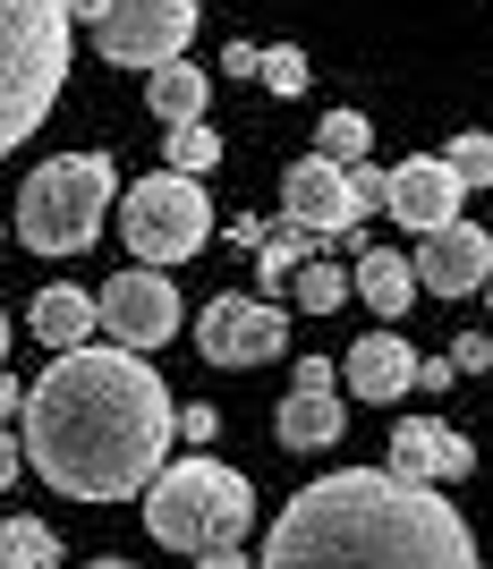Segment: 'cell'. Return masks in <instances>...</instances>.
<instances>
[{
  "instance_id": "14",
  "label": "cell",
  "mask_w": 493,
  "mask_h": 569,
  "mask_svg": "<svg viewBox=\"0 0 493 569\" xmlns=\"http://www.w3.org/2000/svg\"><path fill=\"white\" fill-rule=\"evenodd\" d=\"M332 375H349V400L392 408L400 391H408V375H417V349H408L400 332H366L349 357H341V366H332Z\"/></svg>"
},
{
  "instance_id": "28",
  "label": "cell",
  "mask_w": 493,
  "mask_h": 569,
  "mask_svg": "<svg viewBox=\"0 0 493 569\" xmlns=\"http://www.w3.org/2000/svg\"><path fill=\"white\" fill-rule=\"evenodd\" d=\"M443 366H451V375H485V366H493V340H485V332H460Z\"/></svg>"
},
{
  "instance_id": "21",
  "label": "cell",
  "mask_w": 493,
  "mask_h": 569,
  "mask_svg": "<svg viewBox=\"0 0 493 569\" xmlns=\"http://www.w3.org/2000/svg\"><path fill=\"white\" fill-rule=\"evenodd\" d=\"M315 153H324V162H366V153H375V119L366 111H324L315 119Z\"/></svg>"
},
{
  "instance_id": "13",
  "label": "cell",
  "mask_w": 493,
  "mask_h": 569,
  "mask_svg": "<svg viewBox=\"0 0 493 569\" xmlns=\"http://www.w3.org/2000/svg\"><path fill=\"white\" fill-rule=\"evenodd\" d=\"M282 196H289V221H298V230H315V238H357L349 188H341V162H324V153H298Z\"/></svg>"
},
{
  "instance_id": "16",
  "label": "cell",
  "mask_w": 493,
  "mask_h": 569,
  "mask_svg": "<svg viewBox=\"0 0 493 569\" xmlns=\"http://www.w3.org/2000/svg\"><path fill=\"white\" fill-rule=\"evenodd\" d=\"M349 298H366L383 323H392V315H408V307H417V272H408V256H392V247H366V256H357Z\"/></svg>"
},
{
  "instance_id": "23",
  "label": "cell",
  "mask_w": 493,
  "mask_h": 569,
  "mask_svg": "<svg viewBox=\"0 0 493 569\" xmlns=\"http://www.w3.org/2000/svg\"><path fill=\"white\" fill-rule=\"evenodd\" d=\"M434 162L451 170V188L469 196V188H485V179H493V137H485V128H460V137H451Z\"/></svg>"
},
{
  "instance_id": "20",
  "label": "cell",
  "mask_w": 493,
  "mask_h": 569,
  "mask_svg": "<svg viewBox=\"0 0 493 569\" xmlns=\"http://www.w3.org/2000/svg\"><path fill=\"white\" fill-rule=\"evenodd\" d=\"M0 569H60V536L43 519H0Z\"/></svg>"
},
{
  "instance_id": "11",
  "label": "cell",
  "mask_w": 493,
  "mask_h": 569,
  "mask_svg": "<svg viewBox=\"0 0 493 569\" xmlns=\"http://www.w3.org/2000/svg\"><path fill=\"white\" fill-rule=\"evenodd\" d=\"M476 468V442L451 433L443 417H408L392 426V476H417V485H460Z\"/></svg>"
},
{
  "instance_id": "7",
  "label": "cell",
  "mask_w": 493,
  "mask_h": 569,
  "mask_svg": "<svg viewBox=\"0 0 493 569\" xmlns=\"http://www.w3.org/2000/svg\"><path fill=\"white\" fill-rule=\"evenodd\" d=\"M95 43H102V60H119V69L188 60V43H196V0H102Z\"/></svg>"
},
{
  "instance_id": "29",
  "label": "cell",
  "mask_w": 493,
  "mask_h": 569,
  "mask_svg": "<svg viewBox=\"0 0 493 569\" xmlns=\"http://www.w3.org/2000/svg\"><path fill=\"white\" fill-rule=\"evenodd\" d=\"M289 382H298V391H332V357H298V375H289Z\"/></svg>"
},
{
  "instance_id": "32",
  "label": "cell",
  "mask_w": 493,
  "mask_h": 569,
  "mask_svg": "<svg viewBox=\"0 0 493 569\" xmlns=\"http://www.w3.org/2000/svg\"><path fill=\"white\" fill-rule=\"evenodd\" d=\"M18 468H26V459H18V442H9V426H0V493L18 485Z\"/></svg>"
},
{
  "instance_id": "2",
  "label": "cell",
  "mask_w": 493,
  "mask_h": 569,
  "mask_svg": "<svg viewBox=\"0 0 493 569\" xmlns=\"http://www.w3.org/2000/svg\"><path fill=\"white\" fill-rule=\"evenodd\" d=\"M256 569H476L460 501L392 468H341L282 501Z\"/></svg>"
},
{
  "instance_id": "10",
  "label": "cell",
  "mask_w": 493,
  "mask_h": 569,
  "mask_svg": "<svg viewBox=\"0 0 493 569\" xmlns=\"http://www.w3.org/2000/svg\"><path fill=\"white\" fill-rule=\"evenodd\" d=\"M417 289H434V298H476V289L493 281V238L485 221H443V230L417 238Z\"/></svg>"
},
{
  "instance_id": "27",
  "label": "cell",
  "mask_w": 493,
  "mask_h": 569,
  "mask_svg": "<svg viewBox=\"0 0 493 569\" xmlns=\"http://www.w3.org/2000/svg\"><path fill=\"white\" fill-rule=\"evenodd\" d=\"M170 433H179V442H196V451H213V433H221V408H179V417H170Z\"/></svg>"
},
{
  "instance_id": "3",
  "label": "cell",
  "mask_w": 493,
  "mask_h": 569,
  "mask_svg": "<svg viewBox=\"0 0 493 569\" xmlns=\"http://www.w3.org/2000/svg\"><path fill=\"white\" fill-rule=\"evenodd\" d=\"M69 0H0V153H18L69 86Z\"/></svg>"
},
{
  "instance_id": "15",
  "label": "cell",
  "mask_w": 493,
  "mask_h": 569,
  "mask_svg": "<svg viewBox=\"0 0 493 569\" xmlns=\"http://www.w3.org/2000/svg\"><path fill=\"white\" fill-rule=\"evenodd\" d=\"M26 323H34V340L60 357V349H77V340H95V298H86L77 281H51L43 298H34V315H26Z\"/></svg>"
},
{
  "instance_id": "9",
  "label": "cell",
  "mask_w": 493,
  "mask_h": 569,
  "mask_svg": "<svg viewBox=\"0 0 493 569\" xmlns=\"http://www.w3.org/2000/svg\"><path fill=\"white\" fill-rule=\"evenodd\" d=\"M196 357L205 366H264V357H282V307H264V298H213L196 315Z\"/></svg>"
},
{
  "instance_id": "35",
  "label": "cell",
  "mask_w": 493,
  "mask_h": 569,
  "mask_svg": "<svg viewBox=\"0 0 493 569\" xmlns=\"http://www.w3.org/2000/svg\"><path fill=\"white\" fill-rule=\"evenodd\" d=\"M86 569H137V561H86Z\"/></svg>"
},
{
  "instance_id": "19",
  "label": "cell",
  "mask_w": 493,
  "mask_h": 569,
  "mask_svg": "<svg viewBox=\"0 0 493 569\" xmlns=\"http://www.w3.org/2000/svg\"><path fill=\"white\" fill-rule=\"evenodd\" d=\"M315 256H324V238L289 221V230H264V247H256V272H264V289H282L289 272H298V263H315Z\"/></svg>"
},
{
  "instance_id": "22",
  "label": "cell",
  "mask_w": 493,
  "mask_h": 569,
  "mask_svg": "<svg viewBox=\"0 0 493 569\" xmlns=\"http://www.w3.org/2000/svg\"><path fill=\"white\" fill-rule=\"evenodd\" d=\"M289 289H298V307H306V315H341V307H349V272H341L332 256L298 263V272H289Z\"/></svg>"
},
{
  "instance_id": "30",
  "label": "cell",
  "mask_w": 493,
  "mask_h": 569,
  "mask_svg": "<svg viewBox=\"0 0 493 569\" xmlns=\"http://www.w3.org/2000/svg\"><path fill=\"white\" fill-rule=\"evenodd\" d=\"M196 569H256V561H247L238 545H213V552H196Z\"/></svg>"
},
{
  "instance_id": "17",
  "label": "cell",
  "mask_w": 493,
  "mask_h": 569,
  "mask_svg": "<svg viewBox=\"0 0 493 569\" xmlns=\"http://www.w3.org/2000/svg\"><path fill=\"white\" fill-rule=\"evenodd\" d=\"M341 426H349V417H341V400H332V391H289L282 417H273V433H282L289 451H332V442H341Z\"/></svg>"
},
{
  "instance_id": "1",
  "label": "cell",
  "mask_w": 493,
  "mask_h": 569,
  "mask_svg": "<svg viewBox=\"0 0 493 569\" xmlns=\"http://www.w3.org/2000/svg\"><path fill=\"white\" fill-rule=\"evenodd\" d=\"M26 468L43 476L60 501H128L154 485L170 459V382L154 375V357L137 349H95L77 340L43 366V382L26 391Z\"/></svg>"
},
{
  "instance_id": "34",
  "label": "cell",
  "mask_w": 493,
  "mask_h": 569,
  "mask_svg": "<svg viewBox=\"0 0 493 569\" xmlns=\"http://www.w3.org/2000/svg\"><path fill=\"white\" fill-rule=\"evenodd\" d=\"M0 366H9V315H0Z\"/></svg>"
},
{
  "instance_id": "25",
  "label": "cell",
  "mask_w": 493,
  "mask_h": 569,
  "mask_svg": "<svg viewBox=\"0 0 493 569\" xmlns=\"http://www.w3.org/2000/svg\"><path fill=\"white\" fill-rule=\"evenodd\" d=\"M256 77H264V86H273L282 102H298V94H306V51H298V43H273V51H256Z\"/></svg>"
},
{
  "instance_id": "4",
  "label": "cell",
  "mask_w": 493,
  "mask_h": 569,
  "mask_svg": "<svg viewBox=\"0 0 493 569\" xmlns=\"http://www.w3.org/2000/svg\"><path fill=\"white\" fill-rule=\"evenodd\" d=\"M137 501H145L154 545H170V552H213V545H238V536L256 527V485L238 468H221L213 451L162 459Z\"/></svg>"
},
{
  "instance_id": "12",
  "label": "cell",
  "mask_w": 493,
  "mask_h": 569,
  "mask_svg": "<svg viewBox=\"0 0 493 569\" xmlns=\"http://www.w3.org/2000/svg\"><path fill=\"white\" fill-rule=\"evenodd\" d=\"M383 213L425 238V230H443V221H460V188H451V170L434 153H417V162L383 170Z\"/></svg>"
},
{
  "instance_id": "31",
  "label": "cell",
  "mask_w": 493,
  "mask_h": 569,
  "mask_svg": "<svg viewBox=\"0 0 493 569\" xmlns=\"http://www.w3.org/2000/svg\"><path fill=\"white\" fill-rule=\"evenodd\" d=\"M221 238H230V247H264V221H256V213H238Z\"/></svg>"
},
{
  "instance_id": "5",
  "label": "cell",
  "mask_w": 493,
  "mask_h": 569,
  "mask_svg": "<svg viewBox=\"0 0 493 569\" xmlns=\"http://www.w3.org/2000/svg\"><path fill=\"white\" fill-rule=\"evenodd\" d=\"M111 204H119L111 153H60V162H43L18 188V247H34V256H86L102 238V221H111Z\"/></svg>"
},
{
  "instance_id": "18",
  "label": "cell",
  "mask_w": 493,
  "mask_h": 569,
  "mask_svg": "<svg viewBox=\"0 0 493 569\" xmlns=\"http://www.w3.org/2000/svg\"><path fill=\"white\" fill-rule=\"evenodd\" d=\"M145 102L162 111V128H179V119H205L213 77L196 69V60H162V69H145Z\"/></svg>"
},
{
  "instance_id": "26",
  "label": "cell",
  "mask_w": 493,
  "mask_h": 569,
  "mask_svg": "<svg viewBox=\"0 0 493 569\" xmlns=\"http://www.w3.org/2000/svg\"><path fill=\"white\" fill-rule=\"evenodd\" d=\"M341 188H349V221L383 213V170L375 162H341Z\"/></svg>"
},
{
  "instance_id": "6",
  "label": "cell",
  "mask_w": 493,
  "mask_h": 569,
  "mask_svg": "<svg viewBox=\"0 0 493 569\" xmlns=\"http://www.w3.org/2000/svg\"><path fill=\"white\" fill-rule=\"evenodd\" d=\"M119 238H128V256H137L145 272H170V263L205 256L213 204H205V188H196V179L154 170V179H137V188L119 196Z\"/></svg>"
},
{
  "instance_id": "33",
  "label": "cell",
  "mask_w": 493,
  "mask_h": 569,
  "mask_svg": "<svg viewBox=\"0 0 493 569\" xmlns=\"http://www.w3.org/2000/svg\"><path fill=\"white\" fill-rule=\"evenodd\" d=\"M18 400H26V391H18V382H9V375H0V426L18 417Z\"/></svg>"
},
{
  "instance_id": "24",
  "label": "cell",
  "mask_w": 493,
  "mask_h": 569,
  "mask_svg": "<svg viewBox=\"0 0 493 569\" xmlns=\"http://www.w3.org/2000/svg\"><path fill=\"white\" fill-rule=\"evenodd\" d=\"M213 162H221V137H213V119H179V128H170V170H179V179H205Z\"/></svg>"
},
{
  "instance_id": "8",
  "label": "cell",
  "mask_w": 493,
  "mask_h": 569,
  "mask_svg": "<svg viewBox=\"0 0 493 569\" xmlns=\"http://www.w3.org/2000/svg\"><path fill=\"white\" fill-rule=\"evenodd\" d=\"M95 323L111 332V349H137V357H154L170 332H179V289H170V272H145V263H128L119 281H102V298H95Z\"/></svg>"
}]
</instances>
